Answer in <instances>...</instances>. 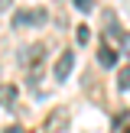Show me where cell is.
Masks as SVG:
<instances>
[{
	"instance_id": "obj_3",
	"label": "cell",
	"mask_w": 130,
	"mask_h": 133,
	"mask_svg": "<svg viewBox=\"0 0 130 133\" xmlns=\"http://www.w3.org/2000/svg\"><path fill=\"white\" fill-rule=\"evenodd\" d=\"M62 127H68V110H65V107H55L49 117H46V127L42 130L46 133H58Z\"/></svg>"
},
{
	"instance_id": "obj_6",
	"label": "cell",
	"mask_w": 130,
	"mask_h": 133,
	"mask_svg": "<svg viewBox=\"0 0 130 133\" xmlns=\"http://www.w3.org/2000/svg\"><path fill=\"white\" fill-rule=\"evenodd\" d=\"M98 65H104V68H114V65H117V52L110 49V45H101V49H98Z\"/></svg>"
},
{
	"instance_id": "obj_1",
	"label": "cell",
	"mask_w": 130,
	"mask_h": 133,
	"mask_svg": "<svg viewBox=\"0 0 130 133\" xmlns=\"http://www.w3.org/2000/svg\"><path fill=\"white\" fill-rule=\"evenodd\" d=\"M49 23V10L46 6H32V10H16L13 13V26L23 29V26H46Z\"/></svg>"
},
{
	"instance_id": "obj_10",
	"label": "cell",
	"mask_w": 130,
	"mask_h": 133,
	"mask_svg": "<svg viewBox=\"0 0 130 133\" xmlns=\"http://www.w3.org/2000/svg\"><path fill=\"white\" fill-rule=\"evenodd\" d=\"M120 52L130 58V32H124V39H120Z\"/></svg>"
},
{
	"instance_id": "obj_4",
	"label": "cell",
	"mask_w": 130,
	"mask_h": 133,
	"mask_svg": "<svg viewBox=\"0 0 130 133\" xmlns=\"http://www.w3.org/2000/svg\"><path fill=\"white\" fill-rule=\"evenodd\" d=\"M72 68H75V52L65 49L62 55H58V62H55V78H58V81H65V78L72 75Z\"/></svg>"
},
{
	"instance_id": "obj_2",
	"label": "cell",
	"mask_w": 130,
	"mask_h": 133,
	"mask_svg": "<svg viewBox=\"0 0 130 133\" xmlns=\"http://www.w3.org/2000/svg\"><path fill=\"white\" fill-rule=\"evenodd\" d=\"M42 55H46V45L29 42L26 49H20V65H26V68H39V65H42Z\"/></svg>"
},
{
	"instance_id": "obj_11",
	"label": "cell",
	"mask_w": 130,
	"mask_h": 133,
	"mask_svg": "<svg viewBox=\"0 0 130 133\" xmlns=\"http://www.w3.org/2000/svg\"><path fill=\"white\" fill-rule=\"evenodd\" d=\"M3 133H26V130H23V127H6Z\"/></svg>"
},
{
	"instance_id": "obj_5",
	"label": "cell",
	"mask_w": 130,
	"mask_h": 133,
	"mask_svg": "<svg viewBox=\"0 0 130 133\" xmlns=\"http://www.w3.org/2000/svg\"><path fill=\"white\" fill-rule=\"evenodd\" d=\"M16 84H0V107H13L16 104Z\"/></svg>"
},
{
	"instance_id": "obj_8",
	"label": "cell",
	"mask_w": 130,
	"mask_h": 133,
	"mask_svg": "<svg viewBox=\"0 0 130 133\" xmlns=\"http://www.w3.org/2000/svg\"><path fill=\"white\" fill-rule=\"evenodd\" d=\"M88 39H91V29H88V26H78V42H88Z\"/></svg>"
},
{
	"instance_id": "obj_7",
	"label": "cell",
	"mask_w": 130,
	"mask_h": 133,
	"mask_svg": "<svg viewBox=\"0 0 130 133\" xmlns=\"http://www.w3.org/2000/svg\"><path fill=\"white\" fill-rule=\"evenodd\" d=\"M117 88H120V91H130V65L117 71Z\"/></svg>"
},
{
	"instance_id": "obj_12",
	"label": "cell",
	"mask_w": 130,
	"mask_h": 133,
	"mask_svg": "<svg viewBox=\"0 0 130 133\" xmlns=\"http://www.w3.org/2000/svg\"><path fill=\"white\" fill-rule=\"evenodd\" d=\"M0 6H10V0H0Z\"/></svg>"
},
{
	"instance_id": "obj_9",
	"label": "cell",
	"mask_w": 130,
	"mask_h": 133,
	"mask_svg": "<svg viewBox=\"0 0 130 133\" xmlns=\"http://www.w3.org/2000/svg\"><path fill=\"white\" fill-rule=\"evenodd\" d=\"M75 6L81 13H91V6H94V0H75Z\"/></svg>"
}]
</instances>
